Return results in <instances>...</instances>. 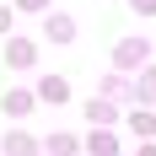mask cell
Wrapping results in <instances>:
<instances>
[{"mask_svg":"<svg viewBox=\"0 0 156 156\" xmlns=\"http://www.w3.org/2000/svg\"><path fill=\"white\" fill-rule=\"evenodd\" d=\"M5 113H11V119L32 113V97H27V92H5Z\"/></svg>","mask_w":156,"mask_h":156,"instance_id":"6da1fadb","label":"cell"},{"mask_svg":"<svg viewBox=\"0 0 156 156\" xmlns=\"http://www.w3.org/2000/svg\"><path fill=\"white\" fill-rule=\"evenodd\" d=\"M5 156H38V145L27 135H5Z\"/></svg>","mask_w":156,"mask_h":156,"instance_id":"7a4b0ae2","label":"cell"},{"mask_svg":"<svg viewBox=\"0 0 156 156\" xmlns=\"http://www.w3.org/2000/svg\"><path fill=\"white\" fill-rule=\"evenodd\" d=\"M38 97H48V102H65V97H70V86H65V81H43V86H38Z\"/></svg>","mask_w":156,"mask_h":156,"instance_id":"3957f363","label":"cell"},{"mask_svg":"<svg viewBox=\"0 0 156 156\" xmlns=\"http://www.w3.org/2000/svg\"><path fill=\"white\" fill-rule=\"evenodd\" d=\"M145 59V43H119V65H140Z\"/></svg>","mask_w":156,"mask_h":156,"instance_id":"277c9868","label":"cell"},{"mask_svg":"<svg viewBox=\"0 0 156 156\" xmlns=\"http://www.w3.org/2000/svg\"><path fill=\"white\" fill-rule=\"evenodd\" d=\"M48 151H54V156H76V140H70V135H54V140H48Z\"/></svg>","mask_w":156,"mask_h":156,"instance_id":"5b68a950","label":"cell"},{"mask_svg":"<svg viewBox=\"0 0 156 156\" xmlns=\"http://www.w3.org/2000/svg\"><path fill=\"white\" fill-rule=\"evenodd\" d=\"M48 38H59V43H65V38H70V22H65V16H54V22H48Z\"/></svg>","mask_w":156,"mask_h":156,"instance_id":"8992f818","label":"cell"},{"mask_svg":"<svg viewBox=\"0 0 156 156\" xmlns=\"http://www.w3.org/2000/svg\"><path fill=\"white\" fill-rule=\"evenodd\" d=\"M86 113H92V124H108V119H113V108H108V102H92Z\"/></svg>","mask_w":156,"mask_h":156,"instance_id":"52a82bcc","label":"cell"},{"mask_svg":"<svg viewBox=\"0 0 156 156\" xmlns=\"http://www.w3.org/2000/svg\"><path fill=\"white\" fill-rule=\"evenodd\" d=\"M5 54H11L16 65H32V48H27V43H11V48H5Z\"/></svg>","mask_w":156,"mask_h":156,"instance_id":"ba28073f","label":"cell"},{"mask_svg":"<svg viewBox=\"0 0 156 156\" xmlns=\"http://www.w3.org/2000/svg\"><path fill=\"white\" fill-rule=\"evenodd\" d=\"M92 156H113V140H108V135H92Z\"/></svg>","mask_w":156,"mask_h":156,"instance_id":"9c48e42d","label":"cell"},{"mask_svg":"<svg viewBox=\"0 0 156 156\" xmlns=\"http://www.w3.org/2000/svg\"><path fill=\"white\" fill-rule=\"evenodd\" d=\"M22 5H43V0H22Z\"/></svg>","mask_w":156,"mask_h":156,"instance_id":"30bf717a","label":"cell"}]
</instances>
